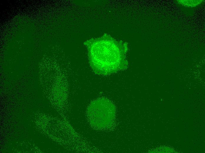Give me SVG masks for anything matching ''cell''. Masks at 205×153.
<instances>
[{
    "instance_id": "1",
    "label": "cell",
    "mask_w": 205,
    "mask_h": 153,
    "mask_svg": "<svg viewBox=\"0 0 205 153\" xmlns=\"http://www.w3.org/2000/svg\"><path fill=\"white\" fill-rule=\"evenodd\" d=\"M86 47L90 65L95 74L107 75L125 69L127 44L105 34L84 43Z\"/></svg>"
},
{
    "instance_id": "2",
    "label": "cell",
    "mask_w": 205,
    "mask_h": 153,
    "mask_svg": "<svg viewBox=\"0 0 205 153\" xmlns=\"http://www.w3.org/2000/svg\"><path fill=\"white\" fill-rule=\"evenodd\" d=\"M115 114L114 107L109 100L100 99L93 101L87 109L89 121L94 127L105 128L111 124Z\"/></svg>"
}]
</instances>
